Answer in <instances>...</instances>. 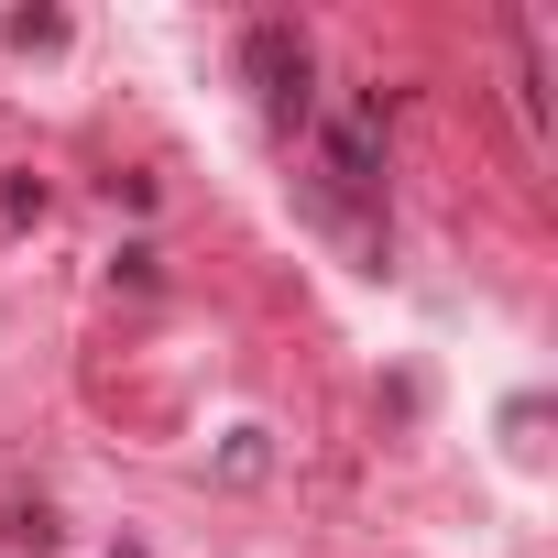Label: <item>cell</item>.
Masks as SVG:
<instances>
[{
    "instance_id": "6da1fadb",
    "label": "cell",
    "mask_w": 558,
    "mask_h": 558,
    "mask_svg": "<svg viewBox=\"0 0 558 558\" xmlns=\"http://www.w3.org/2000/svg\"><path fill=\"white\" fill-rule=\"evenodd\" d=\"M241 77H252V99L274 110V132H296L307 99H318V56H307L296 23H252V34H241Z\"/></svg>"
},
{
    "instance_id": "7a4b0ae2",
    "label": "cell",
    "mask_w": 558,
    "mask_h": 558,
    "mask_svg": "<svg viewBox=\"0 0 558 558\" xmlns=\"http://www.w3.org/2000/svg\"><path fill=\"white\" fill-rule=\"evenodd\" d=\"M0 219H45V175H23V165L0 175Z\"/></svg>"
},
{
    "instance_id": "277c9868",
    "label": "cell",
    "mask_w": 558,
    "mask_h": 558,
    "mask_svg": "<svg viewBox=\"0 0 558 558\" xmlns=\"http://www.w3.org/2000/svg\"><path fill=\"white\" fill-rule=\"evenodd\" d=\"M110 558H143V547H110Z\"/></svg>"
},
{
    "instance_id": "3957f363",
    "label": "cell",
    "mask_w": 558,
    "mask_h": 558,
    "mask_svg": "<svg viewBox=\"0 0 558 558\" xmlns=\"http://www.w3.org/2000/svg\"><path fill=\"white\" fill-rule=\"evenodd\" d=\"M110 274H121V286H132V296H154V286H165V252H154V241H132V252H121Z\"/></svg>"
}]
</instances>
